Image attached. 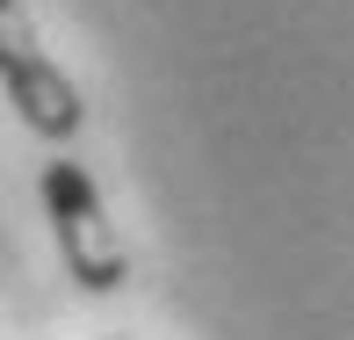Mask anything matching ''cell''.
Masks as SVG:
<instances>
[{
    "label": "cell",
    "mask_w": 354,
    "mask_h": 340,
    "mask_svg": "<svg viewBox=\"0 0 354 340\" xmlns=\"http://www.w3.org/2000/svg\"><path fill=\"white\" fill-rule=\"evenodd\" d=\"M44 210H51V232H58V261H66V275L80 289L109 297V289L131 283V253H123L116 224H109V203L80 159H51L44 167Z\"/></svg>",
    "instance_id": "obj_1"
},
{
    "label": "cell",
    "mask_w": 354,
    "mask_h": 340,
    "mask_svg": "<svg viewBox=\"0 0 354 340\" xmlns=\"http://www.w3.org/2000/svg\"><path fill=\"white\" fill-rule=\"evenodd\" d=\"M0 87H8V102L22 109V123L37 138H51V145H66L80 123H87L80 87L51 66V51L37 44V22H29L22 0H0Z\"/></svg>",
    "instance_id": "obj_2"
}]
</instances>
